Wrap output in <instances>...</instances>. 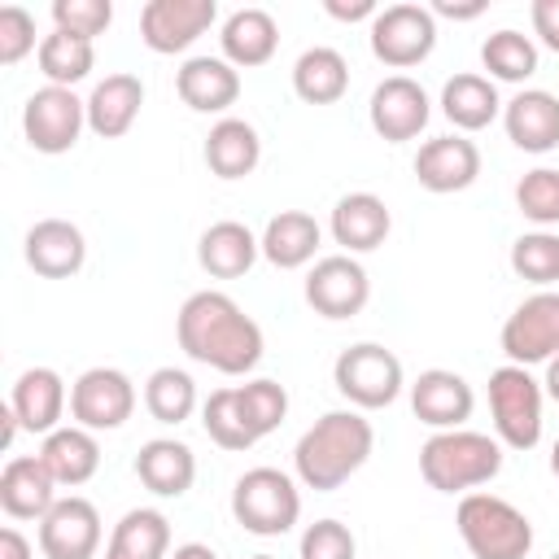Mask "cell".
<instances>
[{
	"label": "cell",
	"mask_w": 559,
	"mask_h": 559,
	"mask_svg": "<svg viewBox=\"0 0 559 559\" xmlns=\"http://www.w3.org/2000/svg\"><path fill=\"white\" fill-rule=\"evenodd\" d=\"M515 205L528 223H537L542 231L559 223V170L555 166H537L515 183Z\"/></svg>",
	"instance_id": "40"
},
{
	"label": "cell",
	"mask_w": 559,
	"mask_h": 559,
	"mask_svg": "<svg viewBox=\"0 0 559 559\" xmlns=\"http://www.w3.org/2000/svg\"><path fill=\"white\" fill-rule=\"evenodd\" d=\"M26 266L44 280H70L87 262V240L70 218H39L22 240Z\"/></svg>",
	"instance_id": "18"
},
{
	"label": "cell",
	"mask_w": 559,
	"mask_h": 559,
	"mask_svg": "<svg viewBox=\"0 0 559 559\" xmlns=\"http://www.w3.org/2000/svg\"><path fill=\"white\" fill-rule=\"evenodd\" d=\"M371 52L389 70H411L432 57L437 48V17L428 4H389L371 17Z\"/></svg>",
	"instance_id": "8"
},
{
	"label": "cell",
	"mask_w": 559,
	"mask_h": 559,
	"mask_svg": "<svg viewBox=\"0 0 559 559\" xmlns=\"http://www.w3.org/2000/svg\"><path fill=\"white\" fill-rule=\"evenodd\" d=\"M135 411V384L118 367H87L70 384V419L87 432H114Z\"/></svg>",
	"instance_id": "10"
},
{
	"label": "cell",
	"mask_w": 559,
	"mask_h": 559,
	"mask_svg": "<svg viewBox=\"0 0 559 559\" xmlns=\"http://www.w3.org/2000/svg\"><path fill=\"white\" fill-rule=\"evenodd\" d=\"M39 459H44V467L52 472L57 485H70V489H74V485H87V480L96 476V467H100V445H96V432L70 424V428H57V432L44 437Z\"/></svg>",
	"instance_id": "30"
},
{
	"label": "cell",
	"mask_w": 559,
	"mask_h": 559,
	"mask_svg": "<svg viewBox=\"0 0 559 559\" xmlns=\"http://www.w3.org/2000/svg\"><path fill=\"white\" fill-rule=\"evenodd\" d=\"M262 162V140L245 118H218L205 135V166L218 179H245Z\"/></svg>",
	"instance_id": "29"
},
{
	"label": "cell",
	"mask_w": 559,
	"mask_h": 559,
	"mask_svg": "<svg viewBox=\"0 0 559 559\" xmlns=\"http://www.w3.org/2000/svg\"><path fill=\"white\" fill-rule=\"evenodd\" d=\"M218 17L214 0H148L140 9V39L170 57V52H188Z\"/></svg>",
	"instance_id": "13"
},
{
	"label": "cell",
	"mask_w": 559,
	"mask_h": 559,
	"mask_svg": "<svg viewBox=\"0 0 559 559\" xmlns=\"http://www.w3.org/2000/svg\"><path fill=\"white\" fill-rule=\"evenodd\" d=\"M236 397H240V411H245V424L249 432L262 441L266 432H275L288 415V393L280 380H245L236 384Z\"/></svg>",
	"instance_id": "38"
},
{
	"label": "cell",
	"mask_w": 559,
	"mask_h": 559,
	"mask_svg": "<svg viewBox=\"0 0 559 559\" xmlns=\"http://www.w3.org/2000/svg\"><path fill=\"white\" fill-rule=\"evenodd\" d=\"M39 550L44 559H92L100 550V511L70 493L39 520Z\"/></svg>",
	"instance_id": "15"
},
{
	"label": "cell",
	"mask_w": 559,
	"mask_h": 559,
	"mask_svg": "<svg viewBox=\"0 0 559 559\" xmlns=\"http://www.w3.org/2000/svg\"><path fill=\"white\" fill-rule=\"evenodd\" d=\"M550 559H559V550H555V555H550Z\"/></svg>",
	"instance_id": "53"
},
{
	"label": "cell",
	"mask_w": 559,
	"mask_h": 559,
	"mask_svg": "<svg viewBox=\"0 0 559 559\" xmlns=\"http://www.w3.org/2000/svg\"><path fill=\"white\" fill-rule=\"evenodd\" d=\"M175 92L197 114H223L240 100V70L223 57H188L175 70Z\"/></svg>",
	"instance_id": "22"
},
{
	"label": "cell",
	"mask_w": 559,
	"mask_h": 559,
	"mask_svg": "<svg viewBox=\"0 0 559 559\" xmlns=\"http://www.w3.org/2000/svg\"><path fill=\"white\" fill-rule=\"evenodd\" d=\"M533 35L559 52V0H533Z\"/></svg>",
	"instance_id": "44"
},
{
	"label": "cell",
	"mask_w": 559,
	"mask_h": 559,
	"mask_svg": "<svg viewBox=\"0 0 559 559\" xmlns=\"http://www.w3.org/2000/svg\"><path fill=\"white\" fill-rule=\"evenodd\" d=\"M175 336L192 362L214 367L223 376H249L266 349L262 328L218 288H201L179 306Z\"/></svg>",
	"instance_id": "1"
},
{
	"label": "cell",
	"mask_w": 559,
	"mask_h": 559,
	"mask_svg": "<svg viewBox=\"0 0 559 559\" xmlns=\"http://www.w3.org/2000/svg\"><path fill=\"white\" fill-rule=\"evenodd\" d=\"M135 476L157 498H183L197 480V454L175 437H153L135 454Z\"/></svg>",
	"instance_id": "24"
},
{
	"label": "cell",
	"mask_w": 559,
	"mask_h": 559,
	"mask_svg": "<svg viewBox=\"0 0 559 559\" xmlns=\"http://www.w3.org/2000/svg\"><path fill=\"white\" fill-rule=\"evenodd\" d=\"M223 61H231L236 70H253V66H266L280 48V26L266 9H236L227 22H223Z\"/></svg>",
	"instance_id": "27"
},
{
	"label": "cell",
	"mask_w": 559,
	"mask_h": 559,
	"mask_svg": "<svg viewBox=\"0 0 559 559\" xmlns=\"http://www.w3.org/2000/svg\"><path fill=\"white\" fill-rule=\"evenodd\" d=\"M507 140L524 153H550L559 148V96L546 87H524L502 105Z\"/></svg>",
	"instance_id": "21"
},
{
	"label": "cell",
	"mask_w": 559,
	"mask_h": 559,
	"mask_svg": "<svg viewBox=\"0 0 559 559\" xmlns=\"http://www.w3.org/2000/svg\"><path fill=\"white\" fill-rule=\"evenodd\" d=\"M144 105V83L135 74H105L87 96V127L100 140H118L135 127Z\"/></svg>",
	"instance_id": "26"
},
{
	"label": "cell",
	"mask_w": 559,
	"mask_h": 559,
	"mask_svg": "<svg viewBox=\"0 0 559 559\" xmlns=\"http://www.w3.org/2000/svg\"><path fill=\"white\" fill-rule=\"evenodd\" d=\"M201 428H205V437H210L218 450H249V445H258V437H253L249 424H245L236 384L214 389V393L201 402Z\"/></svg>",
	"instance_id": "37"
},
{
	"label": "cell",
	"mask_w": 559,
	"mask_h": 559,
	"mask_svg": "<svg viewBox=\"0 0 559 559\" xmlns=\"http://www.w3.org/2000/svg\"><path fill=\"white\" fill-rule=\"evenodd\" d=\"M9 406L17 415V424L26 432H57L61 428V415L70 406V389L66 380L52 371V367H26L17 380H13V393H9Z\"/></svg>",
	"instance_id": "19"
},
{
	"label": "cell",
	"mask_w": 559,
	"mask_h": 559,
	"mask_svg": "<svg viewBox=\"0 0 559 559\" xmlns=\"http://www.w3.org/2000/svg\"><path fill=\"white\" fill-rule=\"evenodd\" d=\"M144 411L157 424H183L197 411V380L183 367H157L144 380Z\"/></svg>",
	"instance_id": "35"
},
{
	"label": "cell",
	"mask_w": 559,
	"mask_h": 559,
	"mask_svg": "<svg viewBox=\"0 0 559 559\" xmlns=\"http://www.w3.org/2000/svg\"><path fill=\"white\" fill-rule=\"evenodd\" d=\"M480 175V148L467 135H437L424 140L415 153V179L428 192H463Z\"/></svg>",
	"instance_id": "17"
},
{
	"label": "cell",
	"mask_w": 559,
	"mask_h": 559,
	"mask_svg": "<svg viewBox=\"0 0 559 559\" xmlns=\"http://www.w3.org/2000/svg\"><path fill=\"white\" fill-rule=\"evenodd\" d=\"M542 389H546V393H550V397L559 402V354H555V358L546 362V380H542Z\"/></svg>",
	"instance_id": "50"
},
{
	"label": "cell",
	"mask_w": 559,
	"mask_h": 559,
	"mask_svg": "<svg viewBox=\"0 0 559 559\" xmlns=\"http://www.w3.org/2000/svg\"><path fill=\"white\" fill-rule=\"evenodd\" d=\"M253 559H271V555H253Z\"/></svg>",
	"instance_id": "52"
},
{
	"label": "cell",
	"mask_w": 559,
	"mask_h": 559,
	"mask_svg": "<svg viewBox=\"0 0 559 559\" xmlns=\"http://www.w3.org/2000/svg\"><path fill=\"white\" fill-rule=\"evenodd\" d=\"M114 22V4L109 0H52V26L57 31H74L83 39L105 35Z\"/></svg>",
	"instance_id": "41"
},
{
	"label": "cell",
	"mask_w": 559,
	"mask_h": 559,
	"mask_svg": "<svg viewBox=\"0 0 559 559\" xmlns=\"http://www.w3.org/2000/svg\"><path fill=\"white\" fill-rule=\"evenodd\" d=\"M371 445L376 432L371 419H362V411H328L301 432L293 450V472L306 489L332 493L371 459Z\"/></svg>",
	"instance_id": "2"
},
{
	"label": "cell",
	"mask_w": 559,
	"mask_h": 559,
	"mask_svg": "<svg viewBox=\"0 0 559 559\" xmlns=\"http://www.w3.org/2000/svg\"><path fill=\"white\" fill-rule=\"evenodd\" d=\"M17 432H22V424H17V415H13V406H4V411H0V445L9 450Z\"/></svg>",
	"instance_id": "48"
},
{
	"label": "cell",
	"mask_w": 559,
	"mask_h": 559,
	"mask_svg": "<svg viewBox=\"0 0 559 559\" xmlns=\"http://www.w3.org/2000/svg\"><path fill=\"white\" fill-rule=\"evenodd\" d=\"M31 48H35V17L22 4H4L0 9V66H17Z\"/></svg>",
	"instance_id": "43"
},
{
	"label": "cell",
	"mask_w": 559,
	"mask_h": 559,
	"mask_svg": "<svg viewBox=\"0 0 559 559\" xmlns=\"http://www.w3.org/2000/svg\"><path fill=\"white\" fill-rule=\"evenodd\" d=\"M354 555H358V542L341 520H314L297 546V559H354Z\"/></svg>",
	"instance_id": "42"
},
{
	"label": "cell",
	"mask_w": 559,
	"mask_h": 559,
	"mask_svg": "<svg viewBox=\"0 0 559 559\" xmlns=\"http://www.w3.org/2000/svg\"><path fill=\"white\" fill-rule=\"evenodd\" d=\"M83 127H87V100H79L74 87L44 83L22 105V135L35 153H48V157L70 153L79 144Z\"/></svg>",
	"instance_id": "9"
},
{
	"label": "cell",
	"mask_w": 559,
	"mask_h": 559,
	"mask_svg": "<svg viewBox=\"0 0 559 559\" xmlns=\"http://www.w3.org/2000/svg\"><path fill=\"white\" fill-rule=\"evenodd\" d=\"M105 559H170V520L153 507H131L114 524Z\"/></svg>",
	"instance_id": "32"
},
{
	"label": "cell",
	"mask_w": 559,
	"mask_h": 559,
	"mask_svg": "<svg viewBox=\"0 0 559 559\" xmlns=\"http://www.w3.org/2000/svg\"><path fill=\"white\" fill-rule=\"evenodd\" d=\"M231 515L253 537H280L301 515V489L280 467H249L231 489Z\"/></svg>",
	"instance_id": "5"
},
{
	"label": "cell",
	"mask_w": 559,
	"mask_h": 559,
	"mask_svg": "<svg viewBox=\"0 0 559 559\" xmlns=\"http://www.w3.org/2000/svg\"><path fill=\"white\" fill-rule=\"evenodd\" d=\"M367 118H371V131L380 140L402 144V140H415L428 127L432 100H428V92L411 74H389L384 83H376L371 105H367Z\"/></svg>",
	"instance_id": "14"
},
{
	"label": "cell",
	"mask_w": 559,
	"mask_h": 559,
	"mask_svg": "<svg viewBox=\"0 0 559 559\" xmlns=\"http://www.w3.org/2000/svg\"><path fill=\"white\" fill-rule=\"evenodd\" d=\"M550 472H555V476H559V441H555V445H550Z\"/></svg>",
	"instance_id": "51"
},
{
	"label": "cell",
	"mask_w": 559,
	"mask_h": 559,
	"mask_svg": "<svg viewBox=\"0 0 559 559\" xmlns=\"http://www.w3.org/2000/svg\"><path fill=\"white\" fill-rule=\"evenodd\" d=\"M472 406H476V393H472V384L459 371L428 367L411 384V411H415V419L428 424V428H437V432L463 428L472 419Z\"/></svg>",
	"instance_id": "16"
},
{
	"label": "cell",
	"mask_w": 559,
	"mask_h": 559,
	"mask_svg": "<svg viewBox=\"0 0 559 559\" xmlns=\"http://www.w3.org/2000/svg\"><path fill=\"white\" fill-rule=\"evenodd\" d=\"M480 66L489 70V79L498 83H524L533 70H537V44L520 31H493L485 44H480Z\"/></svg>",
	"instance_id": "36"
},
{
	"label": "cell",
	"mask_w": 559,
	"mask_h": 559,
	"mask_svg": "<svg viewBox=\"0 0 559 559\" xmlns=\"http://www.w3.org/2000/svg\"><path fill=\"white\" fill-rule=\"evenodd\" d=\"M328 227H332V240L345 253H371V249H380L389 240L393 214L376 192H345L332 205V223Z\"/></svg>",
	"instance_id": "23"
},
{
	"label": "cell",
	"mask_w": 559,
	"mask_h": 559,
	"mask_svg": "<svg viewBox=\"0 0 559 559\" xmlns=\"http://www.w3.org/2000/svg\"><path fill=\"white\" fill-rule=\"evenodd\" d=\"M332 384L336 393L354 406V411H380L393 406L406 376H402V358L376 341H358L349 349L336 354L332 362Z\"/></svg>",
	"instance_id": "6"
},
{
	"label": "cell",
	"mask_w": 559,
	"mask_h": 559,
	"mask_svg": "<svg viewBox=\"0 0 559 559\" xmlns=\"http://www.w3.org/2000/svg\"><path fill=\"white\" fill-rule=\"evenodd\" d=\"M0 507L9 520H44L57 507V480L39 454H13L0 472Z\"/></svg>",
	"instance_id": "20"
},
{
	"label": "cell",
	"mask_w": 559,
	"mask_h": 559,
	"mask_svg": "<svg viewBox=\"0 0 559 559\" xmlns=\"http://www.w3.org/2000/svg\"><path fill=\"white\" fill-rule=\"evenodd\" d=\"M35 61H39V74H44L52 87H74V83H83V79L92 74V66H96V48H92V39L52 26V35L39 39Z\"/></svg>",
	"instance_id": "34"
},
{
	"label": "cell",
	"mask_w": 559,
	"mask_h": 559,
	"mask_svg": "<svg viewBox=\"0 0 559 559\" xmlns=\"http://www.w3.org/2000/svg\"><path fill=\"white\" fill-rule=\"evenodd\" d=\"M441 114L450 118L454 131H485L502 114V100H498L493 79L489 74H454V79H445V87H441Z\"/></svg>",
	"instance_id": "31"
},
{
	"label": "cell",
	"mask_w": 559,
	"mask_h": 559,
	"mask_svg": "<svg viewBox=\"0 0 559 559\" xmlns=\"http://www.w3.org/2000/svg\"><path fill=\"white\" fill-rule=\"evenodd\" d=\"M262 258L280 271H297L306 262H314V249L323 240V227L314 223V214L306 210H280L266 227H262Z\"/></svg>",
	"instance_id": "28"
},
{
	"label": "cell",
	"mask_w": 559,
	"mask_h": 559,
	"mask_svg": "<svg viewBox=\"0 0 559 559\" xmlns=\"http://www.w3.org/2000/svg\"><path fill=\"white\" fill-rule=\"evenodd\" d=\"M170 559H218V555H214L205 542H183V546L170 550Z\"/></svg>",
	"instance_id": "49"
},
{
	"label": "cell",
	"mask_w": 559,
	"mask_h": 559,
	"mask_svg": "<svg viewBox=\"0 0 559 559\" xmlns=\"http://www.w3.org/2000/svg\"><path fill=\"white\" fill-rule=\"evenodd\" d=\"M542 380L528 376V367H498L489 376V415L493 432L507 450H533L542 441Z\"/></svg>",
	"instance_id": "7"
},
{
	"label": "cell",
	"mask_w": 559,
	"mask_h": 559,
	"mask_svg": "<svg viewBox=\"0 0 559 559\" xmlns=\"http://www.w3.org/2000/svg\"><path fill=\"white\" fill-rule=\"evenodd\" d=\"M511 271L537 288H550L559 280V236L555 231H524L511 245Z\"/></svg>",
	"instance_id": "39"
},
{
	"label": "cell",
	"mask_w": 559,
	"mask_h": 559,
	"mask_svg": "<svg viewBox=\"0 0 559 559\" xmlns=\"http://www.w3.org/2000/svg\"><path fill=\"white\" fill-rule=\"evenodd\" d=\"M454 524L472 559H524L533 550L528 515L498 493H463Z\"/></svg>",
	"instance_id": "4"
},
{
	"label": "cell",
	"mask_w": 559,
	"mask_h": 559,
	"mask_svg": "<svg viewBox=\"0 0 559 559\" xmlns=\"http://www.w3.org/2000/svg\"><path fill=\"white\" fill-rule=\"evenodd\" d=\"M502 354L515 367H533V362H550L559 354V293L542 288L533 297H524L507 323H502Z\"/></svg>",
	"instance_id": "11"
},
{
	"label": "cell",
	"mask_w": 559,
	"mask_h": 559,
	"mask_svg": "<svg viewBox=\"0 0 559 559\" xmlns=\"http://www.w3.org/2000/svg\"><path fill=\"white\" fill-rule=\"evenodd\" d=\"M306 301L323 319H354L371 301L367 266L354 253H328L306 271Z\"/></svg>",
	"instance_id": "12"
},
{
	"label": "cell",
	"mask_w": 559,
	"mask_h": 559,
	"mask_svg": "<svg viewBox=\"0 0 559 559\" xmlns=\"http://www.w3.org/2000/svg\"><path fill=\"white\" fill-rule=\"evenodd\" d=\"M502 472V441L472 432V428H450L432 432L419 445V476L437 493H467L476 485H489Z\"/></svg>",
	"instance_id": "3"
},
{
	"label": "cell",
	"mask_w": 559,
	"mask_h": 559,
	"mask_svg": "<svg viewBox=\"0 0 559 559\" xmlns=\"http://www.w3.org/2000/svg\"><path fill=\"white\" fill-rule=\"evenodd\" d=\"M258 258H262V240L245 223H236V218L210 223L201 231V240H197V262L214 280H240Z\"/></svg>",
	"instance_id": "25"
},
{
	"label": "cell",
	"mask_w": 559,
	"mask_h": 559,
	"mask_svg": "<svg viewBox=\"0 0 559 559\" xmlns=\"http://www.w3.org/2000/svg\"><path fill=\"white\" fill-rule=\"evenodd\" d=\"M35 555V546L22 537V528H0V559H31Z\"/></svg>",
	"instance_id": "46"
},
{
	"label": "cell",
	"mask_w": 559,
	"mask_h": 559,
	"mask_svg": "<svg viewBox=\"0 0 559 559\" xmlns=\"http://www.w3.org/2000/svg\"><path fill=\"white\" fill-rule=\"evenodd\" d=\"M293 92L306 105H336L349 92V61L336 48H306L293 66Z\"/></svg>",
	"instance_id": "33"
},
{
	"label": "cell",
	"mask_w": 559,
	"mask_h": 559,
	"mask_svg": "<svg viewBox=\"0 0 559 559\" xmlns=\"http://www.w3.org/2000/svg\"><path fill=\"white\" fill-rule=\"evenodd\" d=\"M485 13V0H472V4H454V0H437L432 4V17H454V22H472Z\"/></svg>",
	"instance_id": "47"
},
{
	"label": "cell",
	"mask_w": 559,
	"mask_h": 559,
	"mask_svg": "<svg viewBox=\"0 0 559 559\" xmlns=\"http://www.w3.org/2000/svg\"><path fill=\"white\" fill-rule=\"evenodd\" d=\"M336 22H362V17H376L380 9H376V0H354V4H345V0H328L323 4Z\"/></svg>",
	"instance_id": "45"
}]
</instances>
